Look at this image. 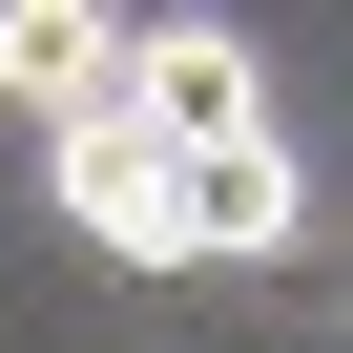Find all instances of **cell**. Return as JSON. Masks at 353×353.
Wrapping results in <instances>:
<instances>
[{
	"label": "cell",
	"mask_w": 353,
	"mask_h": 353,
	"mask_svg": "<svg viewBox=\"0 0 353 353\" xmlns=\"http://www.w3.org/2000/svg\"><path fill=\"white\" fill-rule=\"evenodd\" d=\"M42 188H63V229H83V250L166 270V208H188V145H145V104H104V125H63V145H42Z\"/></svg>",
	"instance_id": "6da1fadb"
},
{
	"label": "cell",
	"mask_w": 353,
	"mask_h": 353,
	"mask_svg": "<svg viewBox=\"0 0 353 353\" xmlns=\"http://www.w3.org/2000/svg\"><path fill=\"white\" fill-rule=\"evenodd\" d=\"M312 229V166H291V125H250V145H188V208H166V270H270Z\"/></svg>",
	"instance_id": "7a4b0ae2"
},
{
	"label": "cell",
	"mask_w": 353,
	"mask_h": 353,
	"mask_svg": "<svg viewBox=\"0 0 353 353\" xmlns=\"http://www.w3.org/2000/svg\"><path fill=\"white\" fill-rule=\"evenodd\" d=\"M125 63H145V21H104V0H0V83L42 104V145H63V125H104V104H125Z\"/></svg>",
	"instance_id": "3957f363"
},
{
	"label": "cell",
	"mask_w": 353,
	"mask_h": 353,
	"mask_svg": "<svg viewBox=\"0 0 353 353\" xmlns=\"http://www.w3.org/2000/svg\"><path fill=\"white\" fill-rule=\"evenodd\" d=\"M125 104H145V145H250V125H270V63H250L229 21H145Z\"/></svg>",
	"instance_id": "277c9868"
}]
</instances>
